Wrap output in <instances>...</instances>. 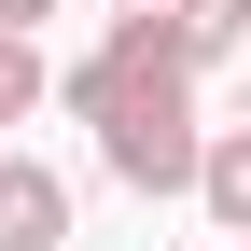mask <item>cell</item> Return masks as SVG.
<instances>
[{"label":"cell","mask_w":251,"mask_h":251,"mask_svg":"<svg viewBox=\"0 0 251 251\" xmlns=\"http://www.w3.org/2000/svg\"><path fill=\"white\" fill-rule=\"evenodd\" d=\"M56 112L98 140V168L126 181V196H196V140H209V112H196V70H181V42H168V14H112L98 42L56 70Z\"/></svg>","instance_id":"cell-1"},{"label":"cell","mask_w":251,"mask_h":251,"mask_svg":"<svg viewBox=\"0 0 251 251\" xmlns=\"http://www.w3.org/2000/svg\"><path fill=\"white\" fill-rule=\"evenodd\" d=\"M0 251H70V181L42 153H0Z\"/></svg>","instance_id":"cell-2"},{"label":"cell","mask_w":251,"mask_h":251,"mask_svg":"<svg viewBox=\"0 0 251 251\" xmlns=\"http://www.w3.org/2000/svg\"><path fill=\"white\" fill-rule=\"evenodd\" d=\"M196 209H209V237H251V126L196 140Z\"/></svg>","instance_id":"cell-3"},{"label":"cell","mask_w":251,"mask_h":251,"mask_svg":"<svg viewBox=\"0 0 251 251\" xmlns=\"http://www.w3.org/2000/svg\"><path fill=\"white\" fill-rule=\"evenodd\" d=\"M153 14H168V42H181V70H224V56H251V0H153Z\"/></svg>","instance_id":"cell-4"},{"label":"cell","mask_w":251,"mask_h":251,"mask_svg":"<svg viewBox=\"0 0 251 251\" xmlns=\"http://www.w3.org/2000/svg\"><path fill=\"white\" fill-rule=\"evenodd\" d=\"M42 98H56L42 42H28V28H0V126H42Z\"/></svg>","instance_id":"cell-5"},{"label":"cell","mask_w":251,"mask_h":251,"mask_svg":"<svg viewBox=\"0 0 251 251\" xmlns=\"http://www.w3.org/2000/svg\"><path fill=\"white\" fill-rule=\"evenodd\" d=\"M42 14H70V0H0V28H28V42H42Z\"/></svg>","instance_id":"cell-6"},{"label":"cell","mask_w":251,"mask_h":251,"mask_svg":"<svg viewBox=\"0 0 251 251\" xmlns=\"http://www.w3.org/2000/svg\"><path fill=\"white\" fill-rule=\"evenodd\" d=\"M112 14H140V0H112Z\"/></svg>","instance_id":"cell-7"},{"label":"cell","mask_w":251,"mask_h":251,"mask_svg":"<svg viewBox=\"0 0 251 251\" xmlns=\"http://www.w3.org/2000/svg\"><path fill=\"white\" fill-rule=\"evenodd\" d=\"M237 251H251V237H237Z\"/></svg>","instance_id":"cell-8"}]
</instances>
